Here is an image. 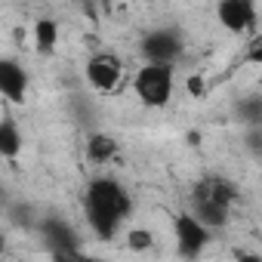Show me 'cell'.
<instances>
[{
    "label": "cell",
    "mask_w": 262,
    "mask_h": 262,
    "mask_svg": "<svg viewBox=\"0 0 262 262\" xmlns=\"http://www.w3.org/2000/svg\"><path fill=\"white\" fill-rule=\"evenodd\" d=\"M129 210H133L129 194L108 176L93 179L83 191V213L99 241H114L123 219L129 216Z\"/></svg>",
    "instance_id": "1"
},
{
    "label": "cell",
    "mask_w": 262,
    "mask_h": 262,
    "mask_svg": "<svg viewBox=\"0 0 262 262\" xmlns=\"http://www.w3.org/2000/svg\"><path fill=\"white\" fill-rule=\"evenodd\" d=\"M173 90H176L173 65L145 62V65L136 71V77H133V93H136L139 102L148 105V108H164V105L173 99Z\"/></svg>",
    "instance_id": "2"
},
{
    "label": "cell",
    "mask_w": 262,
    "mask_h": 262,
    "mask_svg": "<svg viewBox=\"0 0 262 262\" xmlns=\"http://www.w3.org/2000/svg\"><path fill=\"white\" fill-rule=\"evenodd\" d=\"M173 231H176V253L185 262H194L207 250V244L213 241V231L204 222H198L188 210L173 216Z\"/></svg>",
    "instance_id": "3"
},
{
    "label": "cell",
    "mask_w": 262,
    "mask_h": 262,
    "mask_svg": "<svg viewBox=\"0 0 262 262\" xmlns=\"http://www.w3.org/2000/svg\"><path fill=\"white\" fill-rule=\"evenodd\" d=\"M182 34L176 28H155L142 37V56L155 65H173L182 56Z\"/></svg>",
    "instance_id": "4"
},
{
    "label": "cell",
    "mask_w": 262,
    "mask_h": 262,
    "mask_svg": "<svg viewBox=\"0 0 262 262\" xmlns=\"http://www.w3.org/2000/svg\"><path fill=\"white\" fill-rule=\"evenodd\" d=\"M83 74H86V83L96 93H114L123 80V65L108 53H96V56H90Z\"/></svg>",
    "instance_id": "5"
},
{
    "label": "cell",
    "mask_w": 262,
    "mask_h": 262,
    "mask_svg": "<svg viewBox=\"0 0 262 262\" xmlns=\"http://www.w3.org/2000/svg\"><path fill=\"white\" fill-rule=\"evenodd\" d=\"M216 19L225 31L231 34H244L256 25V7L250 0H222L216 7Z\"/></svg>",
    "instance_id": "6"
},
{
    "label": "cell",
    "mask_w": 262,
    "mask_h": 262,
    "mask_svg": "<svg viewBox=\"0 0 262 262\" xmlns=\"http://www.w3.org/2000/svg\"><path fill=\"white\" fill-rule=\"evenodd\" d=\"M0 93L7 102L22 105L28 93V74L16 59H0Z\"/></svg>",
    "instance_id": "7"
},
{
    "label": "cell",
    "mask_w": 262,
    "mask_h": 262,
    "mask_svg": "<svg viewBox=\"0 0 262 262\" xmlns=\"http://www.w3.org/2000/svg\"><path fill=\"white\" fill-rule=\"evenodd\" d=\"M43 241H47L50 256L77 253V250H80V241H77L74 228H71L65 219H47V222H43Z\"/></svg>",
    "instance_id": "8"
},
{
    "label": "cell",
    "mask_w": 262,
    "mask_h": 262,
    "mask_svg": "<svg viewBox=\"0 0 262 262\" xmlns=\"http://www.w3.org/2000/svg\"><path fill=\"white\" fill-rule=\"evenodd\" d=\"M198 222H204L210 231L213 228H222L225 222H228V207H222V204H216L210 194H204L201 188H194V194H191V210H188Z\"/></svg>",
    "instance_id": "9"
},
{
    "label": "cell",
    "mask_w": 262,
    "mask_h": 262,
    "mask_svg": "<svg viewBox=\"0 0 262 262\" xmlns=\"http://www.w3.org/2000/svg\"><path fill=\"white\" fill-rule=\"evenodd\" d=\"M25 148V139L19 133V126L10 114H4V123H0V155H4L7 161H16Z\"/></svg>",
    "instance_id": "10"
},
{
    "label": "cell",
    "mask_w": 262,
    "mask_h": 262,
    "mask_svg": "<svg viewBox=\"0 0 262 262\" xmlns=\"http://www.w3.org/2000/svg\"><path fill=\"white\" fill-rule=\"evenodd\" d=\"M117 151H120V145H117V139L114 136H108V133H93L90 139H86V158L93 161V164H108L111 158H117Z\"/></svg>",
    "instance_id": "11"
},
{
    "label": "cell",
    "mask_w": 262,
    "mask_h": 262,
    "mask_svg": "<svg viewBox=\"0 0 262 262\" xmlns=\"http://www.w3.org/2000/svg\"><path fill=\"white\" fill-rule=\"evenodd\" d=\"M59 43V22L56 19H37L34 22V47L37 53H53Z\"/></svg>",
    "instance_id": "12"
},
{
    "label": "cell",
    "mask_w": 262,
    "mask_h": 262,
    "mask_svg": "<svg viewBox=\"0 0 262 262\" xmlns=\"http://www.w3.org/2000/svg\"><path fill=\"white\" fill-rule=\"evenodd\" d=\"M204 194H210L216 204H222V207H228L231 210V204L237 201V188L228 182V179H204L201 185H198Z\"/></svg>",
    "instance_id": "13"
},
{
    "label": "cell",
    "mask_w": 262,
    "mask_h": 262,
    "mask_svg": "<svg viewBox=\"0 0 262 262\" xmlns=\"http://www.w3.org/2000/svg\"><path fill=\"white\" fill-rule=\"evenodd\" d=\"M234 114H237L250 129H259V126H262V99H259V96L241 99V102L234 105Z\"/></svg>",
    "instance_id": "14"
},
{
    "label": "cell",
    "mask_w": 262,
    "mask_h": 262,
    "mask_svg": "<svg viewBox=\"0 0 262 262\" xmlns=\"http://www.w3.org/2000/svg\"><path fill=\"white\" fill-rule=\"evenodd\" d=\"M126 247L133 253H148L155 247V234L148 228H129L126 231Z\"/></svg>",
    "instance_id": "15"
},
{
    "label": "cell",
    "mask_w": 262,
    "mask_h": 262,
    "mask_svg": "<svg viewBox=\"0 0 262 262\" xmlns=\"http://www.w3.org/2000/svg\"><path fill=\"white\" fill-rule=\"evenodd\" d=\"M244 62H247V65H262V31L247 40V47H244Z\"/></svg>",
    "instance_id": "16"
},
{
    "label": "cell",
    "mask_w": 262,
    "mask_h": 262,
    "mask_svg": "<svg viewBox=\"0 0 262 262\" xmlns=\"http://www.w3.org/2000/svg\"><path fill=\"white\" fill-rule=\"evenodd\" d=\"M185 90H188L191 99H204V96H207V80H204V74H188Z\"/></svg>",
    "instance_id": "17"
},
{
    "label": "cell",
    "mask_w": 262,
    "mask_h": 262,
    "mask_svg": "<svg viewBox=\"0 0 262 262\" xmlns=\"http://www.w3.org/2000/svg\"><path fill=\"white\" fill-rule=\"evenodd\" d=\"M237 262H262V256H244V253H241Z\"/></svg>",
    "instance_id": "18"
},
{
    "label": "cell",
    "mask_w": 262,
    "mask_h": 262,
    "mask_svg": "<svg viewBox=\"0 0 262 262\" xmlns=\"http://www.w3.org/2000/svg\"><path fill=\"white\" fill-rule=\"evenodd\" d=\"M83 262H105V259H96V256H90V253H83Z\"/></svg>",
    "instance_id": "19"
}]
</instances>
